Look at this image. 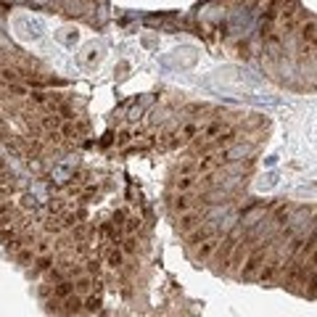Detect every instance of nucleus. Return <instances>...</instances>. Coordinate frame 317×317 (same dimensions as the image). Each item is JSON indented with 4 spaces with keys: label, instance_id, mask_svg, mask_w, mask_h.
I'll list each match as a JSON object with an SVG mask.
<instances>
[{
    "label": "nucleus",
    "instance_id": "nucleus-1",
    "mask_svg": "<svg viewBox=\"0 0 317 317\" xmlns=\"http://www.w3.org/2000/svg\"><path fill=\"white\" fill-rule=\"evenodd\" d=\"M222 238H225V236H219V233H217V236H211V238H209V241H204L201 246H196V259H198V262L211 259V256L217 254V249H219Z\"/></svg>",
    "mask_w": 317,
    "mask_h": 317
},
{
    "label": "nucleus",
    "instance_id": "nucleus-2",
    "mask_svg": "<svg viewBox=\"0 0 317 317\" xmlns=\"http://www.w3.org/2000/svg\"><path fill=\"white\" fill-rule=\"evenodd\" d=\"M201 222H204V211L201 209H191V211H185V214L177 217V228L183 233H191V230H196L198 225H201Z\"/></svg>",
    "mask_w": 317,
    "mask_h": 317
},
{
    "label": "nucleus",
    "instance_id": "nucleus-3",
    "mask_svg": "<svg viewBox=\"0 0 317 317\" xmlns=\"http://www.w3.org/2000/svg\"><path fill=\"white\" fill-rule=\"evenodd\" d=\"M169 209L174 211V214H185V211H191V209H196V198L191 196V193H177L172 198V204H169Z\"/></svg>",
    "mask_w": 317,
    "mask_h": 317
},
{
    "label": "nucleus",
    "instance_id": "nucleus-4",
    "mask_svg": "<svg viewBox=\"0 0 317 317\" xmlns=\"http://www.w3.org/2000/svg\"><path fill=\"white\" fill-rule=\"evenodd\" d=\"M196 185H198V174H180V177L174 180V191L191 193V191H196Z\"/></svg>",
    "mask_w": 317,
    "mask_h": 317
},
{
    "label": "nucleus",
    "instance_id": "nucleus-5",
    "mask_svg": "<svg viewBox=\"0 0 317 317\" xmlns=\"http://www.w3.org/2000/svg\"><path fill=\"white\" fill-rule=\"evenodd\" d=\"M72 293H74V280H61V283H56V286H53V296H56L58 301L69 299Z\"/></svg>",
    "mask_w": 317,
    "mask_h": 317
},
{
    "label": "nucleus",
    "instance_id": "nucleus-6",
    "mask_svg": "<svg viewBox=\"0 0 317 317\" xmlns=\"http://www.w3.org/2000/svg\"><path fill=\"white\" fill-rule=\"evenodd\" d=\"M93 286H98V283H96L90 275H79V278L74 280V293H77V296H85Z\"/></svg>",
    "mask_w": 317,
    "mask_h": 317
},
{
    "label": "nucleus",
    "instance_id": "nucleus-7",
    "mask_svg": "<svg viewBox=\"0 0 317 317\" xmlns=\"http://www.w3.org/2000/svg\"><path fill=\"white\" fill-rule=\"evenodd\" d=\"M106 264H109V267H119L122 264V251L116 249V246L106 249Z\"/></svg>",
    "mask_w": 317,
    "mask_h": 317
},
{
    "label": "nucleus",
    "instance_id": "nucleus-8",
    "mask_svg": "<svg viewBox=\"0 0 317 317\" xmlns=\"http://www.w3.org/2000/svg\"><path fill=\"white\" fill-rule=\"evenodd\" d=\"M79 307H82V296H77V293H72L69 299H64V309H66L69 314H72V312H77Z\"/></svg>",
    "mask_w": 317,
    "mask_h": 317
},
{
    "label": "nucleus",
    "instance_id": "nucleus-9",
    "mask_svg": "<svg viewBox=\"0 0 317 317\" xmlns=\"http://www.w3.org/2000/svg\"><path fill=\"white\" fill-rule=\"evenodd\" d=\"M51 267H53L51 256H37V259H34V273H48Z\"/></svg>",
    "mask_w": 317,
    "mask_h": 317
},
{
    "label": "nucleus",
    "instance_id": "nucleus-10",
    "mask_svg": "<svg viewBox=\"0 0 317 317\" xmlns=\"http://www.w3.org/2000/svg\"><path fill=\"white\" fill-rule=\"evenodd\" d=\"M34 254H37V256H48V254H51V243H48V241H37V246H34Z\"/></svg>",
    "mask_w": 317,
    "mask_h": 317
},
{
    "label": "nucleus",
    "instance_id": "nucleus-11",
    "mask_svg": "<svg viewBox=\"0 0 317 317\" xmlns=\"http://www.w3.org/2000/svg\"><path fill=\"white\" fill-rule=\"evenodd\" d=\"M130 140H132V132H119V138H116V146H127V143H130Z\"/></svg>",
    "mask_w": 317,
    "mask_h": 317
},
{
    "label": "nucleus",
    "instance_id": "nucleus-12",
    "mask_svg": "<svg viewBox=\"0 0 317 317\" xmlns=\"http://www.w3.org/2000/svg\"><path fill=\"white\" fill-rule=\"evenodd\" d=\"M135 249H138V238H132V236H130V238L124 241V251H127V254H132Z\"/></svg>",
    "mask_w": 317,
    "mask_h": 317
},
{
    "label": "nucleus",
    "instance_id": "nucleus-13",
    "mask_svg": "<svg viewBox=\"0 0 317 317\" xmlns=\"http://www.w3.org/2000/svg\"><path fill=\"white\" fill-rule=\"evenodd\" d=\"M98 304H101V299H98V296H90V299L85 301V309H90V312H96V309H98Z\"/></svg>",
    "mask_w": 317,
    "mask_h": 317
},
{
    "label": "nucleus",
    "instance_id": "nucleus-14",
    "mask_svg": "<svg viewBox=\"0 0 317 317\" xmlns=\"http://www.w3.org/2000/svg\"><path fill=\"white\" fill-rule=\"evenodd\" d=\"M140 228V219L138 217H130V219H127V233H135Z\"/></svg>",
    "mask_w": 317,
    "mask_h": 317
},
{
    "label": "nucleus",
    "instance_id": "nucleus-15",
    "mask_svg": "<svg viewBox=\"0 0 317 317\" xmlns=\"http://www.w3.org/2000/svg\"><path fill=\"white\" fill-rule=\"evenodd\" d=\"M51 293H53V291H51L48 286H40V296H42V299H48V296H51Z\"/></svg>",
    "mask_w": 317,
    "mask_h": 317
}]
</instances>
